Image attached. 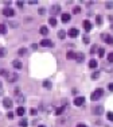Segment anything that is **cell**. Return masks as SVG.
I'll return each mask as SVG.
<instances>
[{
    "mask_svg": "<svg viewBox=\"0 0 113 127\" xmlns=\"http://www.w3.org/2000/svg\"><path fill=\"white\" fill-rule=\"evenodd\" d=\"M102 93H104V91H102L101 88H98V89H96V91H94V92L91 93L90 99L93 100V101H94V100H98V99H100V97L102 96Z\"/></svg>",
    "mask_w": 113,
    "mask_h": 127,
    "instance_id": "obj_1",
    "label": "cell"
},
{
    "mask_svg": "<svg viewBox=\"0 0 113 127\" xmlns=\"http://www.w3.org/2000/svg\"><path fill=\"white\" fill-rule=\"evenodd\" d=\"M3 15L4 16H14L15 15V11L12 10V8H10V7H5V8H3Z\"/></svg>",
    "mask_w": 113,
    "mask_h": 127,
    "instance_id": "obj_2",
    "label": "cell"
},
{
    "mask_svg": "<svg viewBox=\"0 0 113 127\" xmlns=\"http://www.w3.org/2000/svg\"><path fill=\"white\" fill-rule=\"evenodd\" d=\"M61 11V6H58V4H54V6H51V8H50V14H51V16H55L58 12Z\"/></svg>",
    "mask_w": 113,
    "mask_h": 127,
    "instance_id": "obj_3",
    "label": "cell"
},
{
    "mask_svg": "<svg viewBox=\"0 0 113 127\" xmlns=\"http://www.w3.org/2000/svg\"><path fill=\"white\" fill-rule=\"evenodd\" d=\"M40 46H43V47H53L54 43L50 41V39L44 38V39H42V41H40Z\"/></svg>",
    "mask_w": 113,
    "mask_h": 127,
    "instance_id": "obj_4",
    "label": "cell"
},
{
    "mask_svg": "<svg viewBox=\"0 0 113 127\" xmlns=\"http://www.w3.org/2000/svg\"><path fill=\"white\" fill-rule=\"evenodd\" d=\"M7 78H8V81L10 83H15V81H18V78H19V76L16 74V73H8L7 74Z\"/></svg>",
    "mask_w": 113,
    "mask_h": 127,
    "instance_id": "obj_5",
    "label": "cell"
},
{
    "mask_svg": "<svg viewBox=\"0 0 113 127\" xmlns=\"http://www.w3.org/2000/svg\"><path fill=\"white\" fill-rule=\"evenodd\" d=\"M84 103H85V97L84 96H80V97H75L74 99V105H77V107L82 105Z\"/></svg>",
    "mask_w": 113,
    "mask_h": 127,
    "instance_id": "obj_6",
    "label": "cell"
},
{
    "mask_svg": "<svg viewBox=\"0 0 113 127\" xmlns=\"http://www.w3.org/2000/svg\"><path fill=\"white\" fill-rule=\"evenodd\" d=\"M3 105H4L5 108H11V107L14 105V101H12L10 97H5V99L3 100Z\"/></svg>",
    "mask_w": 113,
    "mask_h": 127,
    "instance_id": "obj_7",
    "label": "cell"
},
{
    "mask_svg": "<svg viewBox=\"0 0 113 127\" xmlns=\"http://www.w3.org/2000/svg\"><path fill=\"white\" fill-rule=\"evenodd\" d=\"M93 114L94 115H101V114H104V107H101V105H98V107H93Z\"/></svg>",
    "mask_w": 113,
    "mask_h": 127,
    "instance_id": "obj_8",
    "label": "cell"
},
{
    "mask_svg": "<svg viewBox=\"0 0 113 127\" xmlns=\"http://www.w3.org/2000/svg\"><path fill=\"white\" fill-rule=\"evenodd\" d=\"M101 37H102V39H104V41H105L106 43L113 45V37H112V35H106V34H102Z\"/></svg>",
    "mask_w": 113,
    "mask_h": 127,
    "instance_id": "obj_9",
    "label": "cell"
},
{
    "mask_svg": "<svg viewBox=\"0 0 113 127\" xmlns=\"http://www.w3.org/2000/svg\"><path fill=\"white\" fill-rule=\"evenodd\" d=\"M69 37H71V38H74V37H77V35H78V30H77V28H74V27H71L69 30Z\"/></svg>",
    "mask_w": 113,
    "mask_h": 127,
    "instance_id": "obj_10",
    "label": "cell"
},
{
    "mask_svg": "<svg viewBox=\"0 0 113 127\" xmlns=\"http://www.w3.org/2000/svg\"><path fill=\"white\" fill-rule=\"evenodd\" d=\"M84 60H85V54L84 53H77L75 54V61L77 62H82Z\"/></svg>",
    "mask_w": 113,
    "mask_h": 127,
    "instance_id": "obj_11",
    "label": "cell"
},
{
    "mask_svg": "<svg viewBox=\"0 0 113 127\" xmlns=\"http://www.w3.org/2000/svg\"><path fill=\"white\" fill-rule=\"evenodd\" d=\"M84 28H85V31H90L91 30V23L89 22V20H84Z\"/></svg>",
    "mask_w": 113,
    "mask_h": 127,
    "instance_id": "obj_12",
    "label": "cell"
},
{
    "mask_svg": "<svg viewBox=\"0 0 113 127\" xmlns=\"http://www.w3.org/2000/svg\"><path fill=\"white\" fill-rule=\"evenodd\" d=\"M24 112H26V110H24V107H22V105H19V107L16 108V115L23 116L24 115Z\"/></svg>",
    "mask_w": 113,
    "mask_h": 127,
    "instance_id": "obj_13",
    "label": "cell"
},
{
    "mask_svg": "<svg viewBox=\"0 0 113 127\" xmlns=\"http://www.w3.org/2000/svg\"><path fill=\"white\" fill-rule=\"evenodd\" d=\"M70 19H71V16H70V14H63V15H62V22H63V23H67V22H70Z\"/></svg>",
    "mask_w": 113,
    "mask_h": 127,
    "instance_id": "obj_14",
    "label": "cell"
},
{
    "mask_svg": "<svg viewBox=\"0 0 113 127\" xmlns=\"http://www.w3.org/2000/svg\"><path fill=\"white\" fill-rule=\"evenodd\" d=\"M97 65H98V62H97L96 60H90V61H89V68H91V69L97 68Z\"/></svg>",
    "mask_w": 113,
    "mask_h": 127,
    "instance_id": "obj_15",
    "label": "cell"
},
{
    "mask_svg": "<svg viewBox=\"0 0 113 127\" xmlns=\"http://www.w3.org/2000/svg\"><path fill=\"white\" fill-rule=\"evenodd\" d=\"M39 33L42 34V35H47V33H48V28H47V27H44V26H42V27L39 28Z\"/></svg>",
    "mask_w": 113,
    "mask_h": 127,
    "instance_id": "obj_16",
    "label": "cell"
},
{
    "mask_svg": "<svg viewBox=\"0 0 113 127\" xmlns=\"http://www.w3.org/2000/svg\"><path fill=\"white\" fill-rule=\"evenodd\" d=\"M12 65H14L15 69H22V62H20V61H14Z\"/></svg>",
    "mask_w": 113,
    "mask_h": 127,
    "instance_id": "obj_17",
    "label": "cell"
},
{
    "mask_svg": "<svg viewBox=\"0 0 113 127\" xmlns=\"http://www.w3.org/2000/svg\"><path fill=\"white\" fill-rule=\"evenodd\" d=\"M63 112H65V107H59V108H57V111H55L57 115H62Z\"/></svg>",
    "mask_w": 113,
    "mask_h": 127,
    "instance_id": "obj_18",
    "label": "cell"
},
{
    "mask_svg": "<svg viewBox=\"0 0 113 127\" xmlns=\"http://www.w3.org/2000/svg\"><path fill=\"white\" fill-rule=\"evenodd\" d=\"M65 37H66V33H65L63 30H59V31H58V38H61V39H63Z\"/></svg>",
    "mask_w": 113,
    "mask_h": 127,
    "instance_id": "obj_19",
    "label": "cell"
},
{
    "mask_svg": "<svg viewBox=\"0 0 113 127\" xmlns=\"http://www.w3.org/2000/svg\"><path fill=\"white\" fill-rule=\"evenodd\" d=\"M19 126H20V127H27V126H28V123H27L26 119H22V120L19 122Z\"/></svg>",
    "mask_w": 113,
    "mask_h": 127,
    "instance_id": "obj_20",
    "label": "cell"
},
{
    "mask_svg": "<svg viewBox=\"0 0 113 127\" xmlns=\"http://www.w3.org/2000/svg\"><path fill=\"white\" fill-rule=\"evenodd\" d=\"M7 33V27L5 24H0V34H5Z\"/></svg>",
    "mask_w": 113,
    "mask_h": 127,
    "instance_id": "obj_21",
    "label": "cell"
},
{
    "mask_svg": "<svg viewBox=\"0 0 113 127\" xmlns=\"http://www.w3.org/2000/svg\"><path fill=\"white\" fill-rule=\"evenodd\" d=\"M73 58L75 60V53H73V51H69V53H67V60H73Z\"/></svg>",
    "mask_w": 113,
    "mask_h": 127,
    "instance_id": "obj_22",
    "label": "cell"
},
{
    "mask_svg": "<svg viewBox=\"0 0 113 127\" xmlns=\"http://www.w3.org/2000/svg\"><path fill=\"white\" fill-rule=\"evenodd\" d=\"M48 23H50L51 26H57V19H55V18H50V19H48Z\"/></svg>",
    "mask_w": 113,
    "mask_h": 127,
    "instance_id": "obj_23",
    "label": "cell"
},
{
    "mask_svg": "<svg viewBox=\"0 0 113 127\" xmlns=\"http://www.w3.org/2000/svg\"><path fill=\"white\" fill-rule=\"evenodd\" d=\"M104 54H105V49H102V47H100V49H98V55H100V57H104Z\"/></svg>",
    "mask_w": 113,
    "mask_h": 127,
    "instance_id": "obj_24",
    "label": "cell"
},
{
    "mask_svg": "<svg viewBox=\"0 0 113 127\" xmlns=\"http://www.w3.org/2000/svg\"><path fill=\"white\" fill-rule=\"evenodd\" d=\"M106 118H108V120L113 122V112H106Z\"/></svg>",
    "mask_w": 113,
    "mask_h": 127,
    "instance_id": "obj_25",
    "label": "cell"
},
{
    "mask_svg": "<svg viewBox=\"0 0 113 127\" xmlns=\"http://www.w3.org/2000/svg\"><path fill=\"white\" fill-rule=\"evenodd\" d=\"M43 85H44V88H47V89L51 88V83H50V81H44V83H43Z\"/></svg>",
    "mask_w": 113,
    "mask_h": 127,
    "instance_id": "obj_26",
    "label": "cell"
},
{
    "mask_svg": "<svg viewBox=\"0 0 113 127\" xmlns=\"http://www.w3.org/2000/svg\"><path fill=\"white\" fill-rule=\"evenodd\" d=\"M108 61H109V62H113V51L108 54Z\"/></svg>",
    "mask_w": 113,
    "mask_h": 127,
    "instance_id": "obj_27",
    "label": "cell"
},
{
    "mask_svg": "<svg viewBox=\"0 0 113 127\" xmlns=\"http://www.w3.org/2000/svg\"><path fill=\"white\" fill-rule=\"evenodd\" d=\"M98 76H100V72H94V73H91V78H98Z\"/></svg>",
    "mask_w": 113,
    "mask_h": 127,
    "instance_id": "obj_28",
    "label": "cell"
},
{
    "mask_svg": "<svg viewBox=\"0 0 113 127\" xmlns=\"http://www.w3.org/2000/svg\"><path fill=\"white\" fill-rule=\"evenodd\" d=\"M105 6H106V8L110 10V8H113V3H112V1H106V4H105Z\"/></svg>",
    "mask_w": 113,
    "mask_h": 127,
    "instance_id": "obj_29",
    "label": "cell"
},
{
    "mask_svg": "<svg viewBox=\"0 0 113 127\" xmlns=\"http://www.w3.org/2000/svg\"><path fill=\"white\" fill-rule=\"evenodd\" d=\"M80 11H81L80 7H75V8H73V12H74V14H80Z\"/></svg>",
    "mask_w": 113,
    "mask_h": 127,
    "instance_id": "obj_30",
    "label": "cell"
},
{
    "mask_svg": "<svg viewBox=\"0 0 113 127\" xmlns=\"http://www.w3.org/2000/svg\"><path fill=\"white\" fill-rule=\"evenodd\" d=\"M82 41H84V43H89V42H90L89 37H84V39H82Z\"/></svg>",
    "mask_w": 113,
    "mask_h": 127,
    "instance_id": "obj_31",
    "label": "cell"
},
{
    "mask_svg": "<svg viewBox=\"0 0 113 127\" xmlns=\"http://www.w3.org/2000/svg\"><path fill=\"white\" fill-rule=\"evenodd\" d=\"M30 114L31 115H36V110L35 108H30Z\"/></svg>",
    "mask_w": 113,
    "mask_h": 127,
    "instance_id": "obj_32",
    "label": "cell"
},
{
    "mask_svg": "<svg viewBox=\"0 0 113 127\" xmlns=\"http://www.w3.org/2000/svg\"><path fill=\"white\" fill-rule=\"evenodd\" d=\"M97 49H98V47H97L96 45H93V46H91V50H90V53H94V51H96Z\"/></svg>",
    "mask_w": 113,
    "mask_h": 127,
    "instance_id": "obj_33",
    "label": "cell"
},
{
    "mask_svg": "<svg viewBox=\"0 0 113 127\" xmlns=\"http://www.w3.org/2000/svg\"><path fill=\"white\" fill-rule=\"evenodd\" d=\"M5 54V50L4 49H1V47H0V58H1V57H3V55Z\"/></svg>",
    "mask_w": 113,
    "mask_h": 127,
    "instance_id": "obj_34",
    "label": "cell"
},
{
    "mask_svg": "<svg viewBox=\"0 0 113 127\" xmlns=\"http://www.w3.org/2000/svg\"><path fill=\"white\" fill-rule=\"evenodd\" d=\"M38 12H39L40 15H43V14L46 12V10H44V8H39V10H38Z\"/></svg>",
    "mask_w": 113,
    "mask_h": 127,
    "instance_id": "obj_35",
    "label": "cell"
},
{
    "mask_svg": "<svg viewBox=\"0 0 113 127\" xmlns=\"http://www.w3.org/2000/svg\"><path fill=\"white\" fill-rule=\"evenodd\" d=\"M7 118H8V119H12V118H14V114H12V112H8V114H7Z\"/></svg>",
    "mask_w": 113,
    "mask_h": 127,
    "instance_id": "obj_36",
    "label": "cell"
},
{
    "mask_svg": "<svg viewBox=\"0 0 113 127\" xmlns=\"http://www.w3.org/2000/svg\"><path fill=\"white\" fill-rule=\"evenodd\" d=\"M96 19H97V23H98V24H101V23H102V19H101V16H97Z\"/></svg>",
    "mask_w": 113,
    "mask_h": 127,
    "instance_id": "obj_37",
    "label": "cell"
},
{
    "mask_svg": "<svg viewBox=\"0 0 113 127\" xmlns=\"http://www.w3.org/2000/svg\"><path fill=\"white\" fill-rule=\"evenodd\" d=\"M24 53H26V49H20V50H19V54H20V55H23Z\"/></svg>",
    "mask_w": 113,
    "mask_h": 127,
    "instance_id": "obj_38",
    "label": "cell"
},
{
    "mask_svg": "<svg viewBox=\"0 0 113 127\" xmlns=\"http://www.w3.org/2000/svg\"><path fill=\"white\" fill-rule=\"evenodd\" d=\"M77 127H86V124H84V123H78Z\"/></svg>",
    "mask_w": 113,
    "mask_h": 127,
    "instance_id": "obj_39",
    "label": "cell"
},
{
    "mask_svg": "<svg viewBox=\"0 0 113 127\" xmlns=\"http://www.w3.org/2000/svg\"><path fill=\"white\" fill-rule=\"evenodd\" d=\"M36 3H38L36 0H30V4H36Z\"/></svg>",
    "mask_w": 113,
    "mask_h": 127,
    "instance_id": "obj_40",
    "label": "cell"
},
{
    "mask_svg": "<svg viewBox=\"0 0 113 127\" xmlns=\"http://www.w3.org/2000/svg\"><path fill=\"white\" fill-rule=\"evenodd\" d=\"M109 91H112V92H113V83L109 84Z\"/></svg>",
    "mask_w": 113,
    "mask_h": 127,
    "instance_id": "obj_41",
    "label": "cell"
},
{
    "mask_svg": "<svg viewBox=\"0 0 113 127\" xmlns=\"http://www.w3.org/2000/svg\"><path fill=\"white\" fill-rule=\"evenodd\" d=\"M38 127H46V126H43V124H40V126H38Z\"/></svg>",
    "mask_w": 113,
    "mask_h": 127,
    "instance_id": "obj_42",
    "label": "cell"
},
{
    "mask_svg": "<svg viewBox=\"0 0 113 127\" xmlns=\"http://www.w3.org/2000/svg\"><path fill=\"white\" fill-rule=\"evenodd\" d=\"M110 27H112V30H113V24H112V26H110Z\"/></svg>",
    "mask_w": 113,
    "mask_h": 127,
    "instance_id": "obj_43",
    "label": "cell"
},
{
    "mask_svg": "<svg viewBox=\"0 0 113 127\" xmlns=\"http://www.w3.org/2000/svg\"><path fill=\"white\" fill-rule=\"evenodd\" d=\"M0 87H1V83H0Z\"/></svg>",
    "mask_w": 113,
    "mask_h": 127,
    "instance_id": "obj_44",
    "label": "cell"
}]
</instances>
